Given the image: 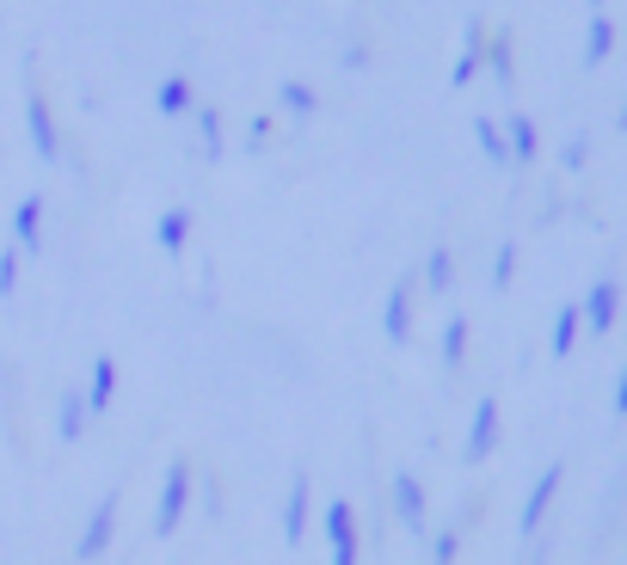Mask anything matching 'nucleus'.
<instances>
[{"label":"nucleus","instance_id":"1","mask_svg":"<svg viewBox=\"0 0 627 565\" xmlns=\"http://www.w3.org/2000/svg\"><path fill=\"white\" fill-rule=\"evenodd\" d=\"M191 511V461H173L161 480V511H154V535H173Z\"/></svg>","mask_w":627,"mask_h":565},{"label":"nucleus","instance_id":"2","mask_svg":"<svg viewBox=\"0 0 627 565\" xmlns=\"http://www.w3.org/2000/svg\"><path fill=\"white\" fill-rule=\"evenodd\" d=\"M111 535H118V492H105V498H99V511L87 516V528H81V541H74V553L93 565L99 553L111 547Z\"/></svg>","mask_w":627,"mask_h":565},{"label":"nucleus","instance_id":"3","mask_svg":"<svg viewBox=\"0 0 627 565\" xmlns=\"http://www.w3.org/2000/svg\"><path fill=\"white\" fill-rule=\"evenodd\" d=\"M326 547H333V565H357V511L345 498L326 511Z\"/></svg>","mask_w":627,"mask_h":565},{"label":"nucleus","instance_id":"4","mask_svg":"<svg viewBox=\"0 0 627 565\" xmlns=\"http://www.w3.org/2000/svg\"><path fill=\"white\" fill-rule=\"evenodd\" d=\"M387 498H394V516H401L406 528H425V486H418L413 474H394Z\"/></svg>","mask_w":627,"mask_h":565},{"label":"nucleus","instance_id":"5","mask_svg":"<svg viewBox=\"0 0 627 565\" xmlns=\"http://www.w3.org/2000/svg\"><path fill=\"white\" fill-rule=\"evenodd\" d=\"M307 511H314V486H307V474H295L290 504H283V535H290V547L307 535Z\"/></svg>","mask_w":627,"mask_h":565},{"label":"nucleus","instance_id":"6","mask_svg":"<svg viewBox=\"0 0 627 565\" xmlns=\"http://www.w3.org/2000/svg\"><path fill=\"white\" fill-rule=\"evenodd\" d=\"M13 234H19V252H43V203L26 198L13 210Z\"/></svg>","mask_w":627,"mask_h":565},{"label":"nucleus","instance_id":"7","mask_svg":"<svg viewBox=\"0 0 627 565\" xmlns=\"http://www.w3.org/2000/svg\"><path fill=\"white\" fill-rule=\"evenodd\" d=\"M111 394H118V363H111V356H99V363H93V382H87V412H93V418H99V412H105L111 406Z\"/></svg>","mask_w":627,"mask_h":565},{"label":"nucleus","instance_id":"8","mask_svg":"<svg viewBox=\"0 0 627 565\" xmlns=\"http://www.w3.org/2000/svg\"><path fill=\"white\" fill-rule=\"evenodd\" d=\"M382 326H387V339H406V332H413V290H394L387 295V314H382Z\"/></svg>","mask_w":627,"mask_h":565},{"label":"nucleus","instance_id":"9","mask_svg":"<svg viewBox=\"0 0 627 565\" xmlns=\"http://www.w3.org/2000/svg\"><path fill=\"white\" fill-rule=\"evenodd\" d=\"M26 118H31V142H38V154L55 160V123H50V111H43V99H31Z\"/></svg>","mask_w":627,"mask_h":565},{"label":"nucleus","instance_id":"10","mask_svg":"<svg viewBox=\"0 0 627 565\" xmlns=\"http://www.w3.org/2000/svg\"><path fill=\"white\" fill-rule=\"evenodd\" d=\"M87 418H93V412H87V400L68 394V400H62V424H55V431H62V443H81V436H87Z\"/></svg>","mask_w":627,"mask_h":565},{"label":"nucleus","instance_id":"11","mask_svg":"<svg viewBox=\"0 0 627 565\" xmlns=\"http://www.w3.org/2000/svg\"><path fill=\"white\" fill-rule=\"evenodd\" d=\"M154 105H161L166 118H179V111H191V80H185V74L161 80V92H154Z\"/></svg>","mask_w":627,"mask_h":565},{"label":"nucleus","instance_id":"12","mask_svg":"<svg viewBox=\"0 0 627 565\" xmlns=\"http://www.w3.org/2000/svg\"><path fill=\"white\" fill-rule=\"evenodd\" d=\"M185 240H191V210H166L161 215V246L166 252H185Z\"/></svg>","mask_w":627,"mask_h":565},{"label":"nucleus","instance_id":"13","mask_svg":"<svg viewBox=\"0 0 627 565\" xmlns=\"http://www.w3.org/2000/svg\"><path fill=\"white\" fill-rule=\"evenodd\" d=\"M493 436H498V412H493V400H486V406L474 412V443H467V448H474V455H486V448H493Z\"/></svg>","mask_w":627,"mask_h":565},{"label":"nucleus","instance_id":"14","mask_svg":"<svg viewBox=\"0 0 627 565\" xmlns=\"http://www.w3.org/2000/svg\"><path fill=\"white\" fill-rule=\"evenodd\" d=\"M198 130H203V148H210V154H222V118H215V111H203Z\"/></svg>","mask_w":627,"mask_h":565},{"label":"nucleus","instance_id":"15","mask_svg":"<svg viewBox=\"0 0 627 565\" xmlns=\"http://www.w3.org/2000/svg\"><path fill=\"white\" fill-rule=\"evenodd\" d=\"M609 314H615V290L603 283V290L590 295V320H597V326H609Z\"/></svg>","mask_w":627,"mask_h":565},{"label":"nucleus","instance_id":"16","mask_svg":"<svg viewBox=\"0 0 627 565\" xmlns=\"http://www.w3.org/2000/svg\"><path fill=\"white\" fill-rule=\"evenodd\" d=\"M425 276H431V290H449V252H431Z\"/></svg>","mask_w":627,"mask_h":565},{"label":"nucleus","instance_id":"17","mask_svg":"<svg viewBox=\"0 0 627 565\" xmlns=\"http://www.w3.org/2000/svg\"><path fill=\"white\" fill-rule=\"evenodd\" d=\"M19 290V252H7L0 259V295H13Z\"/></svg>","mask_w":627,"mask_h":565},{"label":"nucleus","instance_id":"18","mask_svg":"<svg viewBox=\"0 0 627 565\" xmlns=\"http://www.w3.org/2000/svg\"><path fill=\"white\" fill-rule=\"evenodd\" d=\"M603 56H609V26L597 19V26H590V62H603Z\"/></svg>","mask_w":627,"mask_h":565},{"label":"nucleus","instance_id":"19","mask_svg":"<svg viewBox=\"0 0 627 565\" xmlns=\"http://www.w3.org/2000/svg\"><path fill=\"white\" fill-rule=\"evenodd\" d=\"M481 148H486V154H493V160H505V135H498L493 123H481Z\"/></svg>","mask_w":627,"mask_h":565},{"label":"nucleus","instance_id":"20","mask_svg":"<svg viewBox=\"0 0 627 565\" xmlns=\"http://www.w3.org/2000/svg\"><path fill=\"white\" fill-rule=\"evenodd\" d=\"M283 105H295V111H314V92H307V87H283Z\"/></svg>","mask_w":627,"mask_h":565},{"label":"nucleus","instance_id":"21","mask_svg":"<svg viewBox=\"0 0 627 565\" xmlns=\"http://www.w3.org/2000/svg\"><path fill=\"white\" fill-rule=\"evenodd\" d=\"M510 142H517V154H529V148H535V130H529V123H510Z\"/></svg>","mask_w":627,"mask_h":565},{"label":"nucleus","instance_id":"22","mask_svg":"<svg viewBox=\"0 0 627 565\" xmlns=\"http://www.w3.org/2000/svg\"><path fill=\"white\" fill-rule=\"evenodd\" d=\"M462 344H467V326H462V320H455V326H449V339H443V351H449V363H455V356H462Z\"/></svg>","mask_w":627,"mask_h":565},{"label":"nucleus","instance_id":"23","mask_svg":"<svg viewBox=\"0 0 627 565\" xmlns=\"http://www.w3.org/2000/svg\"><path fill=\"white\" fill-rule=\"evenodd\" d=\"M573 326H578V314H560V332H554V344H560V351L573 344Z\"/></svg>","mask_w":627,"mask_h":565}]
</instances>
